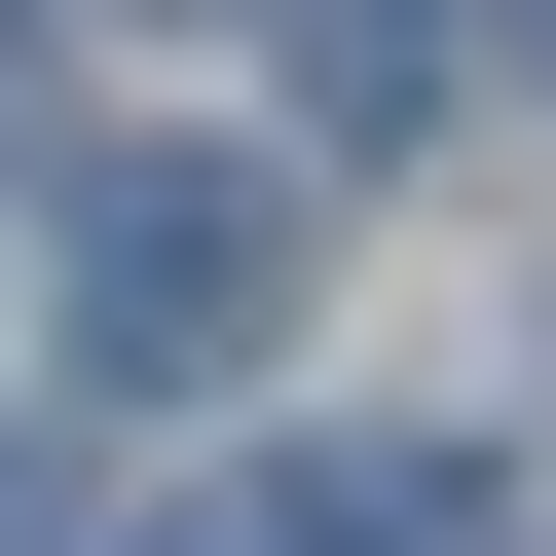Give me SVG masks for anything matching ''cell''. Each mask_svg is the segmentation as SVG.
<instances>
[{
    "mask_svg": "<svg viewBox=\"0 0 556 556\" xmlns=\"http://www.w3.org/2000/svg\"><path fill=\"white\" fill-rule=\"evenodd\" d=\"M482 38H519V75H556V0H482Z\"/></svg>",
    "mask_w": 556,
    "mask_h": 556,
    "instance_id": "obj_3",
    "label": "cell"
},
{
    "mask_svg": "<svg viewBox=\"0 0 556 556\" xmlns=\"http://www.w3.org/2000/svg\"><path fill=\"white\" fill-rule=\"evenodd\" d=\"M445 519H482V482H334V445H260V482H186L149 556H445Z\"/></svg>",
    "mask_w": 556,
    "mask_h": 556,
    "instance_id": "obj_2",
    "label": "cell"
},
{
    "mask_svg": "<svg viewBox=\"0 0 556 556\" xmlns=\"http://www.w3.org/2000/svg\"><path fill=\"white\" fill-rule=\"evenodd\" d=\"M260 298H298V186L260 149H112L75 186V371H223Z\"/></svg>",
    "mask_w": 556,
    "mask_h": 556,
    "instance_id": "obj_1",
    "label": "cell"
},
{
    "mask_svg": "<svg viewBox=\"0 0 556 556\" xmlns=\"http://www.w3.org/2000/svg\"><path fill=\"white\" fill-rule=\"evenodd\" d=\"M445 556H482V519H445Z\"/></svg>",
    "mask_w": 556,
    "mask_h": 556,
    "instance_id": "obj_4",
    "label": "cell"
}]
</instances>
